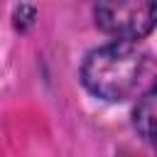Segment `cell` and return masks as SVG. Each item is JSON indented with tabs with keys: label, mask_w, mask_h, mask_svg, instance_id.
Segmentation results:
<instances>
[{
	"label": "cell",
	"mask_w": 157,
	"mask_h": 157,
	"mask_svg": "<svg viewBox=\"0 0 157 157\" xmlns=\"http://www.w3.org/2000/svg\"><path fill=\"white\" fill-rule=\"evenodd\" d=\"M147 56L132 42H113L86 54L81 64L83 86L103 101H125L145 81Z\"/></svg>",
	"instance_id": "cell-1"
},
{
	"label": "cell",
	"mask_w": 157,
	"mask_h": 157,
	"mask_svg": "<svg viewBox=\"0 0 157 157\" xmlns=\"http://www.w3.org/2000/svg\"><path fill=\"white\" fill-rule=\"evenodd\" d=\"M132 123L140 137L157 150V83H152L137 101L132 110Z\"/></svg>",
	"instance_id": "cell-3"
},
{
	"label": "cell",
	"mask_w": 157,
	"mask_h": 157,
	"mask_svg": "<svg viewBox=\"0 0 157 157\" xmlns=\"http://www.w3.org/2000/svg\"><path fill=\"white\" fill-rule=\"evenodd\" d=\"M93 17L98 29L118 42L142 39L157 27V0H96Z\"/></svg>",
	"instance_id": "cell-2"
}]
</instances>
